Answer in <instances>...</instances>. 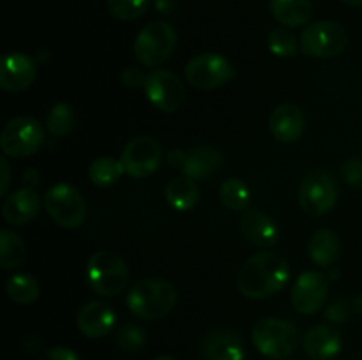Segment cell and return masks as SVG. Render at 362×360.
<instances>
[{
  "label": "cell",
  "mask_w": 362,
  "mask_h": 360,
  "mask_svg": "<svg viewBox=\"0 0 362 360\" xmlns=\"http://www.w3.org/2000/svg\"><path fill=\"white\" fill-rule=\"evenodd\" d=\"M290 279L286 258L272 251H262L244 261L237 272V289L251 300L269 299L285 288Z\"/></svg>",
  "instance_id": "cell-1"
},
{
  "label": "cell",
  "mask_w": 362,
  "mask_h": 360,
  "mask_svg": "<svg viewBox=\"0 0 362 360\" xmlns=\"http://www.w3.org/2000/svg\"><path fill=\"white\" fill-rule=\"evenodd\" d=\"M126 304L140 320H159L168 316L175 307L177 289L163 277L141 279L129 288Z\"/></svg>",
  "instance_id": "cell-2"
},
{
  "label": "cell",
  "mask_w": 362,
  "mask_h": 360,
  "mask_svg": "<svg viewBox=\"0 0 362 360\" xmlns=\"http://www.w3.org/2000/svg\"><path fill=\"white\" fill-rule=\"evenodd\" d=\"M87 282L94 293L101 296H117L127 288L129 268L122 256L113 251H98L88 258Z\"/></svg>",
  "instance_id": "cell-3"
},
{
  "label": "cell",
  "mask_w": 362,
  "mask_h": 360,
  "mask_svg": "<svg viewBox=\"0 0 362 360\" xmlns=\"http://www.w3.org/2000/svg\"><path fill=\"white\" fill-rule=\"evenodd\" d=\"M253 344L267 359L281 360L292 355L299 346V330L281 318H264L251 332Z\"/></svg>",
  "instance_id": "cell-4"
},
{
  "label": "cell",
  "mask_w": 362,
  "mask_h": 360,
  "mask_svg": "<svg viewBox=\"0 0 362 360\" xmlns=\"http://www.w3.org/2000/svg\"><path fill=\"white\" fill-rule=\"evenodd\" d=\"M177 44V32L166 21H152L138 32L133 52L145 67H158L170 59Z\"/></svg>",
  "instance_id": "cell-5"
},
{
  "label": "cell",
  "mask_w": 362,
  "mask_h": 360,
  "mask_svg": "<svg viewBox=\"0 0 362 360\" xmlns=\"http://www.w3.org/2000/svg\"><path fill=\"white\" fill-rule=\"evenodd\" d=\"M45 143V129L32 116H14L0 133V148L4 155L23 159L35 154Z\"/></svg>",
  "instance_id": "cell-6"
},
{
  "label": "cell",
  "mask_w": 362,
  "mask_h": 360,
  "mask_svg": "<svg viewBox=\"0 0 362 360\" xmlns=\"http://www.w3.org/2000/svg\"><path fill=\"white\" fill-rule=\"evenodd\" d=\"M45 210L59 226L74 229L83 224L87 215V203L76 187L71 184H57L45 194Z\"/></svg>",
  "instance_id": "cell-7"
},
{
  "label": "cell",
  "mask_w": 362,
  "mask_h": 360,
  "mask_svg": "<svg viewBox=\"0 0 362 360\" xmlns=\"http://www.w3.org/2000/svg\"><path fill=\"white\" fill-rule=\"evenodd\" d=\"M349 46V34L336 21H313L300 34V49L315 59L336 56Z\"/></svg>",
  "instance_id": "cell-8"
},
{
  "label": "cell",
  "mask_w": 362,
  "mask_h": 360,
  "mask_svg": "<svg viewBox=\"0 0 362 360\" xmlns=\"http://www.w3.org/2000/svg\"><path fill=\"white\" fill-rule=\"evenodd\" d=\"M338 201V184L325 169H313L299 186V203L306 214L320 217L329 214Z\"/></svg>",
  "instance_id": "cell-9"
},
{
  "label": "cell",
  "mask_w": 362,
  "mask_h": 360,
  "mask_svg": "<svg viewBox=\"0 0 362 360\" xmlns=\"http://www.w3.org/2000/svg\"><path fill=\"white\" fill-rule=\"evenodd\" d=\"M186 81L198 90H214L228 83L235 71L228 59L218 53H202L193 56L184 69Z\"/></svg>",
  "instance_id": "cell-10"
},
{
  "label": "cell",
  "mask_w": 362,
  "mask_h": 360,
  "mask_svg": "<svg viewBox=\"0 0 362 360\" xmlns=\"http://www.w3.org/2000/svg\"><path fill=\"white\" fill-rule=\"evenodd\" d=\"M144 88L148 101L165 113H175L186 102V88L182 80L168 69L151 71Z\"/></svg>",
  "instance_id": "cell-11"
},
{
  "label": "cell",
  "mask_w": 362,
  "mask_h": 360,
  "mask_svg": "<svg viewBox=\"0 0 362 360\" xmlns=\"http://www.w3.org/2000/svg\"><path fill=\"white\" fill-rule=\"evenodd\" d=\"M161 145L156 138L136 136L124 147L120 162L124 166V172L133 179H145L151 176L161 162Z\"/></svg>",
  "instance_id": "cell-12"
},
{
  "label": "cell",
  "mask_w": 362,
  "mask_h": 360,
  "mask_svg": "<svg viewBox=\"0 0 362 360\" xmlns=\"http://www.w3.org/2000/svg\"><path fill=\"white\" fill-rule=\"evenodd\" d=\"M329 295V281L320 272H303L292 288V306L300 314H315L324 307Z\"/></svg>",
  "instance_id": "cell-13"
},
{
  "label": "cell",
  "mask_w": 362,
  "mask_h": 360,
  "mask_svg": "<svg viewBox=\"0 0 362 360\" xmlns=\"http://www.w3.org/2000/svg\"><path fill=\"white\" fill-rule=\"evenodd\" d=\"M200 352L205 360H246L243 339L226 327L209 330L202 339Z\"/></svg>",
  "instance_id": "cell-14"
},
{
  "label": "cell",
  "mask_w": 362,
  "mask_h": 360,
  "mask_svg": "<svg viewBox=\"0 0 362 360\" xmlns=\"http://www.w3.org/2000/svg\"><path fill=\"white\" fill-rule=\"evenodd\" d=\"M37 67L28 55L11 52L0 64V87L6 92H23L34 83Z\"/></svg>",
  "instance_id": "cell-15"
},
{
  "label": "cell",
  "mask_w": 362,
  "mask_h": 360,
  "mask_svg": "<svg viewBox=\"0 0 362 360\" xmlns=\"http://www.w3.org/2000/svg\"><path fill=\"white\" fill-rule=\"evenodd\" d=\"M240 233L257 247H272L281 236L278 222L258 208H246L239 219Z\"/></svg>",
  "instance_id": "cell-16"
},
{
  "label": "cell",
  "mask_w": 362,
  "mask_h": 360,
  "mask_svg": "<svg viewBox=\"0 0 362 360\" xmlns=\"http://www.w3.org/2000/svg\"><path fill=\"white\" fill-rule=\"evenodd\" d=\"M78 330L88 339L105 337L112 332L115 325V311L110 307V304L101 300H92L81 306L76 316Z\"/></svg>",
  "instance_id": "cell-17"
},
{
  "label": "cell",
  "mask_w": 362,
  "mask_h": 360,
  "mask_svg": "<svg viewBox=\"0 0 362 360\" xmlns=\"http://www.w3.org/2000/svg\"><path fill=\"white\" fill-rule=\"evenodd\" d=\"M306 127V116L303 109L296 104H279L272 109L269 116V129L271 134L281 143H293L299 140Z\"/></svg>",
  "instance_id": "cell-18"
},
{
  "label": "cell",
  "mask_w": 362,
  "mask_h": 360,
  "mask_svg": "<svg viewBox=\"0 0 362 360\" xmlns=\"http://www.w3.org/2000/svg\"><path fill=\"white\" fill-rule=\"evenodd\" d=\"M39 207H41V198L35 193V189L20 187V189L13 191L9 196H6L2 205V215L9 224L23 226L37 215Z\"/></svg>",
  "instance_id": "cell-19"
},
{
  "label": "cell",
  "mask_w": 362,
  "mask_h": 360,
  "mask_svg": "<svg viewBox=\"0 0 362 360\" xmlns=\"http://www.w3.org/2000/svg\"><path fill=\"white\" fill-rule=\"evenodd\" d=\"M225 164V155L214 147H197L191 148L186 154V162L182 166L184 175L193 180H207L219 172Z\"/></svg>",
  "instance_id": "cell-20"
},
{
  "label": "cell",
  "mask_w": 362,
  "mask_h": 360,
  "mask_svg": "<svg viewBox=\"0 0 362 360\" xmlns=\"http://www.w3.org/2000/svg\"><path fill=\"white\" fill-rule=\"evenodd\" d=\"M304 352L313 360H327L341 352V335L331 325H317L303 339Z\"/></svg>",
  "instance_id": "cell-21"
},
{
  "label": "cell",
  "mask_w": 362,
  "mask_h": 360,
  "mask_svg": "<svg viewBox=\"0 0 362 360\" xmlns=\"http://www.w3.org/2000/svg\"><path fill=\"white\" fill-rule=\"evenodd\" d=\"M308 253L311 261L318 267H331L336 263L341 254V244H339L338 233L329 228H320L311 235L308 244Z\"/></svg>",
  "instance_id": "cell-22"
},
{
  "label": "cell",
  "mask_w": 362,
  "mask_h": 360,
  "mask_svg": "<svg viewBox=\"0 0 362 360\" xmlns=\"http://www.w3.org/2000/svg\"><path fill=\"white\" fill-rule=\"evenodd\" d=\"M166 203L177 212L191 210L200 200V189H198L197 180L189 179L186 175L175 176L170 180L165 187Z\"/></svg>",
  "instance_id": "cell-23"
},
{
  "label": "cell",
  "mask_w": 362,
  "mask_h": 360,
  "mask_svg": "<svg viewBox=\"0 0 362 360\" xmlns=\"http://www.w3.org/2000/svg\"><path fill=\"white\" fill-rule=\"evenodd\" d=\"M271 13L283 27H303L313 16L311 0H271Z\"/></svg>",
  "instance_id": "cell-24"
},
{
  "label": "cell",
  "mask_w": 362,
  "mask_h": 360,
  "mask_svg": "<svg viewBox=\"0 0 362 360\" xmlns=\"http://www.w3.org/2000/svg\"><path fill=\"white\" fill-rule=\"evenodd\" d=\"M27 258V247L23 239L13 229L4 228L0 232V267L2 270H14L23 265Z\"/></svg>",
  "instance_id": "cell-25"
},
{
  "label": "cell",
  "mask_w": 362,
  "mask_h": 360,
  "mask_svg": "<svg viewBox=\"0 0 362 360\" xmlns=\"http://www.w3.org/2000/svg\"><path fill=\"white\" fill-rule=\"evenodd\" d=\"M6 292L14 304L28 306V304H34L37 300L41 288H39V282L34 275L14 274L7 279Z\"/></svg>",
  "instance_id": "cell-26"
},
{
  "label": "cell",
  "mask_w": 362,
  "mask_h": 360,
  "mask_svg": "<svg viewBox=\"0 0 362 360\" xmlns=\"http://www.w3.org/2000/svg\"><path fill=\"white\" fill-rule=\"evenodd\" d=\"M124 173L122 162L115 157H98L88 166V179L98 187L113 186Z\"/></svg>",
  "instance_id": "cell-27"
},
{
  "label": "cell",
  "mask_w": 362,
  "mask_h": 360,
  "mask_svg": "<svg viewBox=\"0 0 362 360\" xmlns=\"http://www.w3.org/2000/svg\"><path fill=\"white\" fill-rule=\"evenodd\" d=\"M219 200H221V203L225 205L226 208H230V210L244 212L251 200L250 187L246 186L244 180L235 179V176L226 179L225 182L221 184V187H219Z\"/></svg>",
  "instance_id": "cell-28"
},
{
  "label": "cell",
  "mask_w": 362,
  "mask_h": 360,
  "mask_svg": "<svg viewBox=\"0 0 362 360\" xmlns=\"http://www.w3.org/2000/svg\"><path fill=\"white\" fill-rule=\"evenodd\" d=\"M46 127L53 138H64L74 129V112L67 102H57L49 109Z\"/></svg>",
  "instance_id": "cell-29"
},
{
  "label": "cell",
  "mask_w": 362,
  "mask_h": 360,
  "mask_svg": "<svg viewBox=\"0 0 362 360\" xmlns=\"http://www.w3.org/2000/svg\"><path fill=\"white\" fill-rule=\"evenodd\" d=\"M267 46L276 56H293L297 53V37L288 27H278L269 34Z\"/></svg>",
  "instance_id": "cell-30"
},
{
  "label": "cell",
  "mask_w": 362,
  "mask_h": 360,
  "mask_svg": "<svg viewBox=\"0 0 362 360\" xmlns=\"http://www.w3.org/2000/svg\"><path fill=\"white\" fill-rule=\"evenodd\" d=\"M148 7V0H108V11L113 18L133 21L144 16Z\"/></svg>",
  "instance_id": "cell-31"
},
{
  "label": "cell",
  "mask_w": 362,
  "mask_h": 360,
  "mask_svg": "<svg viewBox=\"0 0 362 360\" xmlns=\"http://www.w3.org/2000/svg\"><path fill=\"white\" fill-rule=\"evenodd\" d=\"M115 341H117V346H119L120 349H124V352L136 353L144 348L147 337H145V332L141 330L138 325L129 323V325H124V327L117 332Z\"/></svg>",
  "instance_id": "cell-32"
},
{
  "label": "cell",
  "mask_w": 362,
  "mask_h": 360,
  "mask_svg": "<svg viewBox=\"0 0 362 360\" xmlns=\"http://www.w3.org/2000/svg\"><path fill=\"white\" fill-rule=\"evenodd\" d=\"M350 313H352V304H349L346 300H336L331 306L325 309L324 316L327 318L331 323H345L350 318Z\"/></svg>",
  "instance_id": "cell-33"
},
{
  "label": "cell",
  "mask_w": 362,
  "mask_h": 360,
  "mask_svg": "<svg viewBox=\"0 0 362 360\" xmlns=\"http://www.w3.org/2000/svg\"><path fill=\"white\" fill-rule=\"evenodd\" d=\"M341 175L350 186H362V159H350L341 168Z\"/></svg>",
  "instance_id": "cell-34"
},
{
  "label": "cell",
  "mask_w": 362,
  "mask_h": 360,
  "mask_svg": "<svg viewBox=\"0 0 362 360\" xmlns=\"http://www.w3.org/2000/svg\"><path fill=\"white\" fill-rule=\"evenodd\" d=\"M120 78H122V83L129 88L141 87V85H145V80H147L144 71L138 66H127L126 69L122 71V74H120Z\"/></svg>",
  "instance_id": "cell-35"
},
{
  "label": "cell",
  "mask_w": 362,
  "mask_h": 360,
  "mask_svg": "<svg viewBox=\"0 0 362 360\" xmlns=\"http://www.w3.org/2000/svg\"><path fill=\"white\" fill-rule=\"evenodd\" d=\"M39 360H83L74 349L66 348V346H53L46 349Z\"/></svg>",
  "instance_id": "cell-36"
},
{
  "label": "cell",
  "mask_w": 362,
  "mask_h": 360,
  "mask_svg": "<svg viewBox=\"0 0 362 360\" xmlns=\"http://www.w3.org/2000/svg\"><path fill=\"white\" fill-rule=\"evenodd\" d=\"M11 186V166L7 155L0 157V196H6Z\"/></svg>",
  "instance_id": "cell-37"
},
{
  "label": "cell",
  "mask_w": 362,
  "mask_h": 360,
  "mask_svg": "<svg viewBox=\"0 0 362 360\" xmlns=\"http://www.w3.org/2000/svg\"><path fill=\"white\" fill-rule=\"evenodd\" d=\"M37 184H39V173L32 168L25 169L23 175H21V187L35 189V186H37Z\"/></svg>",
  "instance_id": "cell-38"
},
{
  "label": "cell",
  "mask_w": 362,
  "mask_h": 360,
  "mask_svg": "<svg viewBox=\"0 0 362 360\" xmlns=\"http://www.w3.org/2000/svg\"><path fill=\"white\" fill-rule=\"evenodd\" d=\"M186 154L187 152H182L180 148H173V150L168 152V164L173 166V168L182 169L184 162H186Z\"/></svg>",
  "instance_id": "cell-39"
},
{
  "label": "cell",
  "mask_w": 362,
  "mask_h": 360,
  "mask_svg": "<svg viewBox=\"0 0 362 360\" xmlns=\"http://www.w3.org/2000/svg\"><path fill=\"white\" fill-rule=\"evenodd\" d=\"M39 348H41V339L37 335H28L25 339V352H28L32 355V353H37Z\"/></svg>",
  "instance_id": "cell-40"
},
{
  "label": "cell",
  "mask_w": 362,
  "mask_h": 360,
  "mask_svg": "<svg viewBox=\"0 0 362 360\" xmlns=\"http://www.w3.org/2000/svg\"><path fill=\"white\" fill-rule=\"evenodd\" d=\"M352 311H354V313H357V314H362V293H361V295H357L356 299H354Z\"/></svg>",
  "instance_id": "cell-41"
},
{
  "label": "cell",
  "mask_w": 362,
  "mask_h": 360,
  "mask_svg": "<svg viewBox=\"0 0 362 360\" xmlns=\"http://www.w3.org/2000/svg\"><path fill=\"white\" fill-rule=\"evenodd\" d=\"M341 2H345L346 6H354V7L362 6V0H341Z\"/></svg>",
  "instance_id": "cell-42"
},
{
  "label": "cell",
  "mask_w": 362,
  "mask_h": 360,
  "mask_svg": "<svg viewBox=\"0 0 362 360\" xmlns=\"http://www.w3.org/2000/svg\"><path fill=\"white\" fill-rule=\"evenodd\" d=\"M152 360H177L175 356H172V355H159V356H156V359H152Z\"/></svg>",
  "instance_id": "cell-43"
},
{
  "label": "cell",
  "mask_w": 362,
  "mask_h": 360,
  "mask_svg": "<svg viewBox=\"0 0 362 360\" xmlns=\"http://www.w3.org/2000/svg\"><path fill=\"white\" fill-rule=\"evenodd\" d=\"M361 360H362V359H361Z\"/></svg>",
  "instance_id": "cell-44"
}]
</instances>
